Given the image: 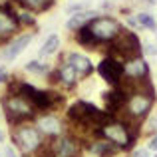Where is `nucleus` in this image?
I'll return each instance as SVG.
<instances>
[{
    "instance_id": "12",
    "label": "nucleus",
    "mask_w": 157,
    "mask_h": 157,
    "mask_svg": "<svg viewBox=\"0 0 157 157\" xmlns=\"http://www.w3.org/2000/svg\"><path fill=\"white\" fill-rule=\"evenodd\" d=\"M62 60L68 62V64L78 72L80 78H88V76H92V72H94L92 60H90L88 56H84V54H80V52H66Z\"/></svg>"
},
{
    "instance_id": "22",
    "label": "nucleus",
    "mask_w": 157,
    "mask_h": 157,
    "mask_svg": "<svg viewBox=\"0 0 157 157\" xmlns=\"http://www.w3.org/2000/svg\"><path fill=\"white\" fill-rule=\"evenodd\" d=\"M84 10H90V0H80V2H72L66 6L68 14H76V12H84Z\"/></svg>"
},
{
    "instance_id": "27",
    "label": "nucleus",
    "mask_w": 157,
    "mask_h": 157,
    "mask_svg": "<svg viewBox=\"0 0 157 157\" xmlns=\"http://www.w3.org/2000/svg\"><path fill=\"white\" fill-rule=\"evenodd\" d=\"M4 82H8V70L6 66H0V84H4Z\"/></svg>"
},
{
    "instance_id": "6",
    "label": "nucleus",
    "mask_w": 157,
    "mask_h": 157,
    "mask_svg": "<svg viewBox=\"0 0 157 157\" xmlns=\"http://www.w3.org/2000/svg\"><path fill=\"white\" fill-rule=\"evenodd\" d=\"M88 26H90L92 34L96 36V40L100 44H111L123 30V26L119 24V20L113 18V16H109V14L96 16Z\"/></svg>"
},
{
    "instance_id": "13",
    "label": "nucleus",
    "mask_w": 157,
    "mask_h": 157,
    "mask_svg": "<svg viewBox=\"0 0 157 157\" xmlns=\"http://www.w3.org/2000/svg\"><path fill=\"white\" fill-rule=\"evenodd\" d=\"M32 40H34V34H20V36H16L10 44H6V46H4V50H2L4 62L16 60V58H18L20 54L28 48V44H30Z\"/></svg>"
},
{
    "instance_id": "19",
    "label": "nucleus",
    "mask_w": 157,
    "mask_h": 157,
    "mask_svg": "<svg viewBox=\"0 0 157 157\" xmlns=\"http://www.w3.org/2000/svg\"><path fill=\"white\" fill-rule=\"evenodd\" d=\"M135 18H137V22H139V28H145V30H149V32H157V22L149 12H137Z\"/></svg>"
},
{
    "instance_id": "24",
    "label": "nucleus",
    "mask_w": 157,
    "mask_h": 157,
    "mask_svg": "<svg viewBox=\"0 0 157 157\" xmlns=\"http://www.w3.org/2000/svg\"><path fill=\"white\" fill-rule=\"evenodd\" d=\"M147 131H149L151 135L157 133V115H153V117H149V121H147Z\"/></svg>"
},
{
    "instance_id": "25",
    "label": "nucleus",
    "mask_w": 157,
    "mask_h": 157,
    "mask_svg": "<svg viewBox=\"0 0 157 157\" xmlns=\"http://www.w3.org/2000/svg\"><path fill=\"white\" fill-rule=\"evenodd\" d=\"M147 149H149V151H155V153H157V133H153V135L149 137V141H147Z\"/></svg>"
},
{
    "instance_id": "11",
    "label": "nucleus",
    "mask_w": 157,
    "mask_h": 157,
    "mask_svg": "<svg viewBox=\"0 0 157 157\" xmlns=\"http://www.w3.org/2000/svg\"><path fill=\"white\" fill-rule=\"evenodd\" d=\"M46 78H48V82H50V84L62 86V88H66V90L76 88L78 82H80V76H78V72L68 64V62H64V60H62L54 70H50V74H48Z\"/></svg>"
},
{
    "instance_id": "21",
    "label": "nucleus",
    "mask_w": 157,
    "mask_h": 157,
    "mask_svg": "<svg viewBox=\"0 0 157 157\" xmlns=\"http://www.w3.org/2000/svg\"><path fill=\"white\" fill-rule=\"evenodd\" d=\"M18 22L20 26H36V16H32V12L24 10V8H20L18 10Z\"/></svg>"
},
{
    "instance_id": "30",
    "label": "nucleus",
    "mask_w": 157,
    "mask_h": 157,
    "mask_svg": "<svg viewBox=\"0 0 157 157\" xmlns=\"http://www.w3.org/2000/svg\"><path fill=\"white\" fill-rule=\"evenodd\" d=\"M155 157H157V153H155Z\"/></svg>"
},
{
    "instance_id": "16",
    "label": "nucleus",
    "mask_w": 157,
    "mask_h": 157,
    "mask_svg": "<svg viewBox=\"0 0 157 157\" xmlns=\"http://www.w3.org/2000/svg\"><path fill=\"white\" fill-rule=\"evenodd\" d=\"M18 8L32 12V14H38V12H46L56 4V0H12Z\"/></svg>"
},
{
    "instance_id": "7",
    "label": "nucleus",
    "mask_w": 157,
    "mask_h": 157,
    "mask_svg": "<svg viewBox=\"0 0 157 157\" xmlns=\"http://www.w3.org/2000/svg\"><path fill=\"white\" fill-rule=\"evenodd\" d=\"M22 30L18 22V10H16V4L12 0L0 4V44L6 42L8 38L16 36Z\"/></svg>"
},
{
    "instance_id": "5",
    "label": "nucleus",
    "mask_w": 157,
    "mask_h": 157,
    "mask_svg": "<svg viewBox=\"0 0 157 157\" xmlns=\"http://www.w3.org/2000/svg\"><path fill=\"white\" fill-rule=\"evenodd\" d=\"M141 50L143 48H141L139 36L133 30H127V28H123L121 34L109 44V54L121 62L129 60V58H135V56H141Z\"/></svg>"
},
{
    "instance_id": "29",
    "label": "nucleus",
    "mask_w": 157,
    "mask_h": 157,
    "mask_svg": "<svg viewBox=\"0 0 157 157\" xmlns=\"http://www.w3.org/2000/svg\"><path fill=\"white\" fill-rule=\"evenodd\" d=\"M4 141V131H0V143Z\"/></svg>"
},
{
    "instance_id": "2",
    "label": "nucleus",
    "mask_w": 157,
    "mask_h": 157,
    "mask_svg": "<svg viewBox=\"0 0 157 157\" xmlns=\"http://www.w3.org/2000/svg\"><path fill=\"white\" fill-rule=\"evenodd\" d=\"M137 127L139 123L125 121L123 117H109L104 125L98 127L94 135H100V137L107 139L119 149H129L137 139Z\"/></svg>"
},
{
    "instance_id": "4",
    "label": "nucleus",
    "mask_w": 157,
    "mask_h": 157,
    "mask_svg": "<svg viewBox=\"0 0 157 157\" xmlns=\"http://www.w3.org/2000/svg\"><path fill=\"white\" fill-rule=\"evenodd\" d=\"M12 141L14 147L24 155L38 153L46 143H44V135L34 123H20V125H12Z\"/></svg>"
},
{
    "instance_id": "26",
    "label": "nucleus",
    "mask_w": 157,
    "mask_h": 157,
    "mask_svg": "<svg viewBox=\"0 0 157 157\" xmlns=\"http://www.w3.org/2000/svg\"><path fill=\"white\" fill-rule=\"evenodd\" d=\"M4 157H20V155L16 153V147L6 145V147H4Z\"/></svg>"
},
{
    "instance_id": "28",
    "label": "nucleus",
    "mask_w": 157,
    "mask_h": 157,
    "mask_svg": "<svg viewBox=\"0 0 157 157\" xmlns=\"http://www.w3.org/2000/svg\"><path fill=\"white\" fill-rule=\"evenodd\" d=\"M145 54H147V56H157V46H155V44H147V46H145Z\"/></svg>"
},
{
    "instance_id": "10",
    "label": "nucleus",
    "mask_w": 157,
    "mask_h": 157,
    "mask_svg": "<svg viewBox=\"0 0 157 157\" xmlns=\"http://www.w3.org/2000/svg\"><path fill=\"white\" fill-rule=\"evenodd\" d=\"M50 149L54 157H80L82 149H84V141L74 133H64L62 137L54 139Z\"/></svg>"
},
{
    "instance_id": "14",
    "label": "nucleus",
    "mask_w": 157,
    "mask_h": 157,
    "mask_svg": "<svg viewBox=\"0 0 157 157\" xmlns=\"http://www.w3.org/2000/svg\"><path fill=\"white\" fill-rule=\"evenodd\" d=\"M86 147H88V151L92 155L96 157H115L119 153V147H115L113 143H109L107 139L100 137V135H94V139H90L88 143H86Z\"/></svg>"
},
{
    "instance_id": "23",
    "label": "nucleus",
    "mask_w": 157,
    "mask_h": 157,
    "mask_svg": "<svg viewBox=\"0 0 157 157\" xmlns=\"http://www.w3.org/2000/svg\"><path fill=\"white\" fill-rule=\"evenodd\" d=\"M131 157H149V149L147 147H137L131 151Z\"/></svg>"
},
{
    "instance_id": "3",
    "label": "nucleus",
    "mask_w": 157,
    "mask_h": 157,
    "mask_svg": "<svg viewBox=\"0 0 157 157\" xmlns=\"http://www.w3.org/2000/svg\"><path fill=\"white\" fill-rule=\"evenodd\" d=\"M2 111L6 115L10 125H20V123H28L32 119H36L38 111L36 107L22 98L20 94H6L2 98Z\"/></svg>"
},
{
    "instance_id": "9",
    "label": "nucleus",
    "mask_w": 157,
    "mask_h": 157,
    "mask_svg": "<svg viewBox=\"0 0 157 157\" xmlns=\"http://www.w3.org/2000/svg\"><path fill=\"white\" fill-rule=\"evenodd\" d=\"M34 125L40 129V133L44 137L50 139H58L66 133V125L60 117H58L54 111H46V113H38L34 119Z\"/></svg>"
},
{
    "instance_id": "1",
    "label": "nucleus",
    "mask_w": 157,
    "mask_h": 157,
    "mask_svg": "<svg viewBox=\"0 0 157 157\" xmlns=\"http://www.w3.org/2000/svg\"><path fill=\"white\" fill-rule=\"evenodd\" d=\"M153 104H155L153 88H151L149 82H143L135 90H131L125 105L121 109V115H117V117H123L125 121H131V123H139L149 115Z\"/></svg>"
},
{
    "instance_id": "20",
    "label": "nucleus",
    "mask_w": 157,
    "mask_h": 157,
    "mask_svg": "<svg viewBox=\"0 0 157 157\" xmlns=\"http://www.w3.org/2000/svg\"><path fill=\"white\" fill-rule=\"evenodd\" d=\"M26 72L36 74V76H48V74H50V68L40 60H30L26 64Z\"/></svg>"
},
{
    "instance_id": "15",
    "label": "nucleus",
    "mask_w": 157,
    "mask_h": 157,
    "mask_svg": "<svg viewBox=\"0 0 157 157\" xmlns=\"http://www.w3.org/2000/svg\"><path fill=\"white\" fill-rule=\"evenodd\" d=\"M96 16H100L96 10H84V12H76V14H70V18H68V22H66V28H68L70 32H76V30H80L82 26H86V24H90Z\"/></svg>"
},
{
    "instance_id": "18",
    "label": "nucleus",
    "mask_w": 157,
    "mask_h": 157,
    "mask_svg": "<svg viewBox=\"0 0 157 157\" xmlns=\"http://www.w3.org/2000/svg\"><path fill=\"white\" fill-rule=\"evenodd\" d=\"M58 48H60V36H58V34L48 36L46 42L42 44V48H40V52H38V58H48V56H52V54L58 52Z\"/></svg>"
},
{
    "instance_id": "17",
    "label": "nucleus",
    "mask_w": 157,
    "mask_h": 157,
    "mask_svg": "<svg viewBox=\"0 0 157 157\" xmlns=\"http://www.w3.org/2000/svg\"><path fill=\"white\" fill-rule=\"evenodd\" d=\"M74 40H76L78 46H84V48H90V50H96L98 46H101L100 42L96 40V36L92 34V30H90V26L86 24V26H82L80 30L74 32Z\"/></svg>"
},
{
    "instance_id": "8",
    "label": "nucleus",
    "mask_w": 157,
    "mask_h": 157,
    "mask_svg": "<svg viewBox=\"0 0 157 157\" xmlns=\"http://www.w3.org/2000/svg\"><path fill=\"white\" fill-rule=\"evenodd\" d=\"M98 74L101 76V80H105L111 88L121 86L123 82V62L117 60L115 56L107 54L104 60L98 64Z\"/></svg>"
}]
</instances>
